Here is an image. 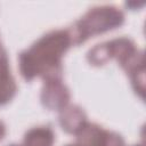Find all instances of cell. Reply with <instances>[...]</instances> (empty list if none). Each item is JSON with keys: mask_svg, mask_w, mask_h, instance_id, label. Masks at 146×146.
Segmentation results:
<instances>
[{"mask_svg": "<svg viewBox=\"0 0 146 146\" xmlns=\"http://www.w3.org/2000/svg\"><path fill=\"white\" fill-rule=\"evenodd\" d=\"M5 133H6V128H5V124H3V123L0 121V140L3 138Z\"/></svg>", "mask_w": 146, "mask_h": 146, "instance_id": "8fae6325", "label": "cell"}, {"mask_svg": "<svg viewBox=\"0 0 146 146\" xmlns=\"http://www.w3.org/2000/svg\"><path fill=\"white\" fill-rule=\"evenodd\" d=\"M10 74L9 71V63H8V57L5 51V49L0 46V76Z\"/></svg>", "mask_w": 146, "mask_h": 146, "instance_id": "30bf717a", "label": "cell"}, {"mask_svg": "<svg viewBox=\"0 0 146 146\" xmlns=\"http://www.w3.org/2000/svg\"><path fill=\"white\" fill-rule=\"evenodd\" d=\"M135 146H143V145H135Z\"/></svg>", "mask_w": 146, "mask_h": 146, "instance_id": "5bb4252c", "label": "cell"}, {"mask_svg": "<svg viewBox=\"0 0 146 146\" xmlns=\"http://www.w3.org/2000/svg\"><path fill=\"white\" fill-rule=\"evenodd\" d=\"M112 58L108 42L97 44L88 52V59L94 65H103Z\"/></svg>", "mask_w": 146, "mask_h": 146, "instance_id": "ba28073f", "label": "cell"}, {"mask_svg": "<svg viewBox=\"0 0 146 146\" xmlns=\"http://www.w3.org/2000/svg\"><path fill=\"white\" fill-rule=\"evenodd\" d=\"M70 100L68 89L58 81H48L41 91V102L49 110H63Z\"/></svg>", "mask_w": 146, "mask_h": 146, "instance_id": "277c9868", "label": "cell"}, {"mask_svg": "<svg viewBox=\"0 0 146 146\" xmlns=\"http://www.w3.org/2000/svg\"><path fill=\"white\" fill-rule=\"evenodd\" d=\"M9 146H21V145H16V144H13V145H9Z\"/></svg>", "mask_w": 146, "mask_h": 146, "instance_id": "4fadbf2b", "label": "cell"}, {"mask_svg": "<svg viewBox=\"0 0 146 146\" xmlns=\"http://www.w3.org/2000/svg\"><path fill=\"white\" fill-rule=\"evenodd\" d=\"M72 46L67 30H56L40 38L19 57V71L30 81L40 75L44 82L62 80L60 59Z\"/></svg>", "mask_w": 146, "mask_h": 146, "instance_id": "6da1fadb", "label": "cell"}, {"mask_svg": "<svg viewBox=\"0 0 146 146\" xmlns=\"http://www.w3.org/2000/svg\"><path fill=\"white\" fill-rule=\"evenodd\" d=\"M123 19V14L113 6L95 7L75 22L67 32L72 44H80L90 36L121 26Z\"/></svg>", "mask_w": 146, "mask_h": 146, "instance_id": "7a4b0ae2", "label": "cell"}, {"mask_svg": "<svg viewBox=\"0 0 146 146\" xmlns=\"http://www.w3.org/2000/svg\"><path fill=\"white\" fill-rule=\"evenodd\" d=\"M66 146H80V145H78V144H70V145H66Z\"/></svg>", "mask_w": 146, "mask_h": 146, "instance_id": "7c38bea8", "label": "cell"}, {"mask_svg": "<svg viewBox=\"0 0 146 146\" xmlns=\"http://www.w3.org/2000/svg\"><path fill=\"white\" fill-rule=\"evenodd\" d=\"M17 86L11 74L0 76V105L8 103L16 94Z\"/></svg>", "mask_w": 146, "mask_h": 146, "instance_id": "52a82bcc", "label": "cell"}, {"mask_svg": "<svg viewBox=\"0 0 146 146\" xmlns=\"http://www.w3.org/2000/svg\"><path fill=\"white\" fill-rule=\"evenodd\" d=\"M78 137V145L80 146H124L123 138L107 130H104L97 124L88 123L75 133Z\"/></svg>", "mask_w": 146, "mask_h": 146, "instance_id": "3957f363", "label": "cell"}, {"mask_svg": "<svg viewBox=\"0 0 146 146\" xmlns=\"http://www.w3.org/2000/svg\"><path fill=\"white\" fill-rule=\"evenodd\" d=\"M54 132L49 127H35L24 137L23 146H52Z\"/></svg>", "mask_w": 146, "mask_h": 146, "instance_id": "8992f818", "label": "cell"}, {"mask_svg": "<svg viewBox=\"0 0 146 146\" xmlns=\"http://www.w3.org/2000/svg\"><path fill=\"white\" fill-rule=\"evenodd\" d=\"M131 82L133 86V89L136 92L139 94L141 98H144V91H145V67H141L139 70H136L130 74Z\"/></svg>", "mask_w": 146, "mask_h": 146, "instance_id": "9c48e42d", "label": "cell"}, {"mask_svg": "<svg viewBox=\"0 0 146 146\" xmlns=\"http://www.w3.org/2000/svg\"><path fill=\"white\" fill-rule=\"evenodd\" d=\"M86 119L84 112L76 105H66L60 110L59 123L63 130L68 133H76L87 122Z\"/></svg>", "mask_w": 146, "mask_h": 146, "instance_id": "5b68a950", "label": "cell"}]
</instances>
